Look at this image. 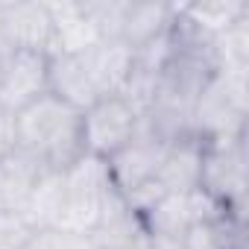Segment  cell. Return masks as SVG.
<instances>
[{
	"label": "cell",
	"instance_id": "1",
	"mask_svg": "<svg viewBox=\"0 0 249 249\" xmlns=\"http://www.w3.org/2000/svg\"><path fill=\"white\" fill-rule=\"evenodd\" d=\"M18 150L38 159L47 170H68L82 150V111L44 94L15 114Z\"/></svg>",
	"mask_w": 249,
	"mask_h": 249
},
{
	"label": "cell",
	"instance_id": "2",
	"mask_svg": "<svg viewBox=\"0 0 249 249\" xmlns=\"http://www.w3.org/2000/svg\"><path fill=\"white\" fill-rule=\"evenodd\" d=\"M249 68H217L194 103L191 132L202 141L246 138Z\"/></svg>",
	"mask_w": 249,
	"mask_h": 249
},
{
	"label": "cell",
	"instance_id": "3",
	"mask_svg": "<svg viewBox=\"0 0 249 249\" xmlns=\"http://www.w3.org/2000/svg\"><path fill=\"white\" fill-rule=\"evenodd\" d=\"M117 199L123 196L111 185L106 161L94 156H82L65 170V202L56 229L73 234H94Z\"/></svg>",
	"mask_w": 249,
	"mask_h": 249
},
{
	"label": "cell",
	"instance_id": "4",
	"mask_svg": "<svg viewBox=\"0 0 249 249\" xmlns=\"http://www.w3.org/2000/svg\"><path fill=\"white\" fill-rule=\"evenodd\" d=\"M199 191L220 202L231 217L243 220L246 202V138L205 141Z\"/></svg>",
	"mask_w": 249,
	"mask_h": 249
},
{
	"label": "cell",
	"instance_id": "5",
	"mask_svg": "<svg viewBox=\"0 0 249 249\" xmlns=\"http://www.w3.org/2000/svg\"><path fill=\"white\" fill-rule=\"evenodd\" d=\"M141 129V114L117 94L100 97L82 111V150L85 156L108 161Z\"/></svg>",
	"mask_w": 249,
	"mask_h": 249
},
{
	"label": "cell",
	"instance_id": "6",
	"mask_svg": "<svg viewBox=\"0 0 249 249\" xmlns=\"http://www.w3.org/2000/svg\"><path fill=\"white\" fill-rule=\"evenodd\" d=\"M173 141H164L161 135H156L147 126H141L138 135L126 147H123L120 153H114L106 161L108 176H111V185L117 188V194L126 196L135 188L153 182L156 173H159V167H161V161H164V156H167V147Z\"/></svg>",
	"mask_w": 249,
	"mask_h": 249
},
{
	"label": "cell",
	"instance_id": "7",
	"mask_svg": "<svg viewBox=\"0 0 249 249\" xmlns=\"http://www.w3.org/2000/svg\"><path fill=\"white\" fill-rule=\"evenodd\" d=\"M47 65L50 56L38 50H12L0 65V106L21 111L47 94Z\"/></svg>",
	"mask_w": 249,
	"mask_h": 249
},
{
	"label": "cell",
	"instance_id": "8",
	"mask_svg": "<svg viewBox=\"0 0 249 249\" xmlns=\"http://www.w3.org/2000/svg\"><path fill=\"white\" fill-rule=\"evenodd\" d=\"M0 36L12 50H38L50 56L53 21L47 3H3L0 6Z\"/></svg>",
	"mask_w": 249,
	"mask_h": 249
},
{
	"label": "cell",
	"instance_id": "9",
	"mask_svg": "<svg viewBox=\"0 0 249 249\" xmlns=\"http://www.w3.org/2000/svg\"><path fill=\"white\" fill-rule=\"evenodd\" d=\"M82 65L88 71V79L97 97H111V94H120V88L126 85L135 68V50L120 38H106L94 44L88 53H82Z\"/></svg>",
	"mask_w": 249,
	"mask_h": 249
},
{
	"label": "cell",
	"instance_id": "10",
	"mask_svg": "<svg viewBox=\"0 0 249 249\" xmlns=\"http://www.w3.org/2000/svg\"><path fill=\"white\" fill-rule=\"evenodd\" d=\"M50 21H53V47L50 56L65 53V56H82L94 44H100V33L91 24L88 12L76 0H62V3H47Z\"/></svg>",
	"mask_w": 249,
	"mask_h": 249
},
{
	"label": "cell",
	"instance_id": "11",
	"mask_svg": "<svg viewBox=\"0 0 249 249\" xmlns=\"http://www.w3.org/2000/svg\"><path fill=\"white\" fill-rule=\"evenodd\" d=\"M202 153H205V141L196 135H185L176 138L167 147V156L156 173V182L161 185L164 194H188L199 188V176H202Z\"/></svg>",
	"mask_w": 249,
	"mask_h": 249
},
{
	"label": "cell",
	"instance_id": "12",
	"mask_svg": "<svg viewBox=\"0 0 249 249\" xmlns=\"http://www.w3.org/2000/svg\"><path fill=\"white\" fill-rule=\"evenodd\" d=\"M47 94L73 106L76 111H85L88 106H94L100 97L88 79V71L82 65V56H65L56 53L50 56L47 65Z\"/></svg>",
	"mask_w": 249,
	"mask_h": 249
},
{
	"label": "cell",
	"instance_id": "13",
	"mask_svg": "<svg viewBox=\"0 0 249 249\" xmlns=\"http://www.w3.org/2000/svg\"><path fill=\"white\" fill-rule=\"evenodd\" d=\"M47 167L33 159L24 150H15L0 161V211H21L27 208V199L38 182V176Z\"/></svg>",
	"mask_w": 249,
	"mask_h": 249
},
{
	"label": "cell",
	"instance_id": "14",
	"mask_svg": "<svg viewBox=\"0 0 249 249\" xmlns=\"http://www.w3.org/2000/svg\"><path fill=\"white\" fill-rule=\"evenodd\" d=\"M173 18H176V3H132L129 0L120 27V41L138 50L153 38H159L161 33H167L173 27Z\"/></svg>",
	"mask_w": 249,
	"mask_h": 249
},
{
	"label": "cell",
	"instance_id": "15",
	"mask_svg": "<svg viewBox=\"0 0 249 249\" xmlns=\"http://www.w3.org/2000/svg\"><path fill=\"white\" fill-rule=\"evenodd\" d=\"M182 18L205 33L208 38H217L229 33L234 24L249 18L246 0H205V3H182Z\"/></svg>",
	"mask_w": 249,
	"mask_h": 249
},
{
	"label": "cell",
	"instance_id": "16",
	"mask_svg": "<svg viewBox=\"0 0 249 249\" xmlns=\"http://www.w3.org/2000/svg\"><path fill=\"white\" fill-rule=\"evenodd\" d=\"M65 202V170H44L27 199L24 217L36 229H56Z\"/></svg>",
	"mask_w": 249,
	"mask_h": 249
},
{
	"label": "cell",
	"instance_id": "17",
	"mask_svg": "<svg viewBox=\"0 0 249 249\" xmlns=\"http://www.w3.org/2000/svg\"><path fill=\"white\" fill-rule=\"evenodd\" d=\"M82 6L103 41L120 38V27H123V15H126L129 0H91V3H82Z\"/></svg>",
	"mask_w": 249,
	"mask_h": 249
},
{
	"label": "cell",
	"instance_id": "18",
	"mask_svg": "<svg viewBox=\"0 0 249 249\" xmlns=\"http://www.w3.org/2000/svg\"><path fill=\"white\" fill-rule=\"evenodd\" d=\"M36 231L21 211H0V249H27Z\"/></svg>",
	"mask_w": 249,
	"mask_h": 249
},
{
	"label": "cell",
	"instance_id": "19",
	"mask_svg": "<svg viewBox=\"0 0 249 249\" xmlns=\"http://www.w3.org/2000/svg\"><path fill=\"white\" fill-rule=\"evenodd\" d=\"M27 249H100V243L91 234H73L59 229H38Z\"/></svg>",
	"mask_w": 249,
	"mask_h": 249
},
{
	"label": "cell",
	"instance_id": "20",
	"mask_svg": "<svg viewBox=\"0 0 249 249\" xmlns=\"http://www.w3.org/2000/svg\"><path fill=\"white\" fill-rule=\"evenodd\" d=\"M18 150V120L15 111L0 106V161Z\"/></svg>",
	"mask_w": 249,
	"mask_h": 249
},
{
	"label": "cell",
	"instance_id": "21",
	"mask_svg": "<svg viewBox=\"0 0 249 249\" xmlns=\"http://www.w3.org/2000/svg\"><path fill=\"white\" fill-rule=\"evenodd\" d=\"M9 53H12V47L6 44V38H3V36H0V65H3V59H6Z\"/></svg>",
	"mask_w": 249,
	"mask_h": 249
},
{
	"label": "cell",
	"instance_id": "22",
	"mask_svg": "<svg viewBox=\"0 0 249 249\" xmlns=\"http://www.w3.org/2000/svg\"><path fill=\"white\" fill-rule=\"evenodd\" d=\"M0 6H3V3H0Z\"/></svg>",
	"mask_w": 249,
	"mask_h": 249
}]
</instances>
